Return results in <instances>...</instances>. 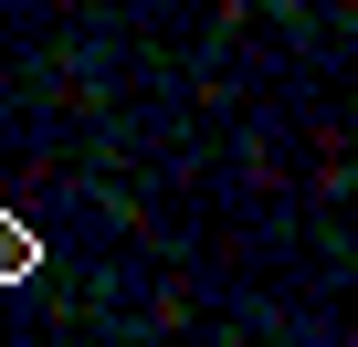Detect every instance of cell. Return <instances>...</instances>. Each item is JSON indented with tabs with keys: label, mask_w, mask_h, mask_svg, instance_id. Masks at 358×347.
<instances>
[{
	"label": "cell",
	"mask_w": 358,
	"mask_h": 347,
	"mask_svg": "<svg viewBox=\"0 0 358 347\" xmlns=\"http://www.w3.org/2000/svg\"><path fill=\"white\" fill-rule=\"evenodd\" d=\"M43 263V242H32V221H11V211H0V284H22Z\"/></svg>",
	"instance_id": "obj_1"
}]
</instances>
